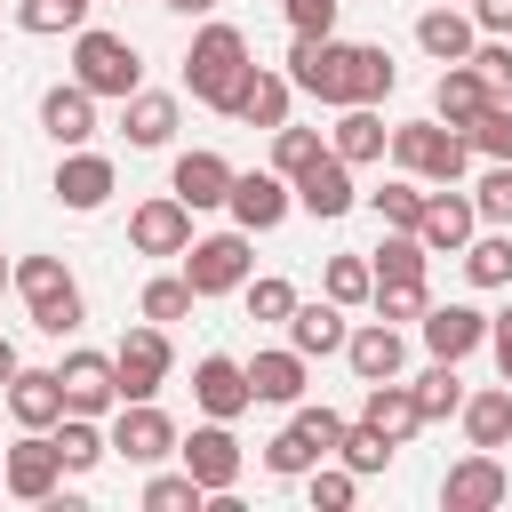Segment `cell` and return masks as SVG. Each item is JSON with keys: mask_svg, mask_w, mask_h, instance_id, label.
I'll return each mask as SVG.
<instances>
[{"mask_svg": "<svg viewBox=\"0 0 512 512\" xmlns=\"http://www.w3.org/2000/svg\"><path fill=\"white\" fill-rule=\"evenodd\" d=\"M288 88L312 104H384L400 88V64L384 40H336V32H296L288 48Z\"/></svg>", "mask_w": 512, "mask_h": 512, "instance_id": "obj_1", "label": "cell"}, {"mask_svg": "<svg viewBox=\"0 0 512 512\" xmlns=\"http://www.w3.org/2000/svg\"><path fill=\"white\" fill-rule=\"evenodd\" d=\"M248 64H256L248 32L208 16V24L192 32V48H184V88H192V104H208V112H224V120H232V96H240Z\"/></svg>", "mask_w": 512, "mask_h": 512, "instance_id": "obj_2", "label": "cell"}, {"mask_svg": "<svg viewBox=\"0 0 512 512\" xmlns=\"http://www.w3.org/2000/svg\"><path fill=\"white\" fill-rule=\"evenodd\" d=\"M8 288L24 296V312H32V328H40V336H72V328L88 320L80 280L64 272V256H16V264H8Z\"/></svg>", "mask_w": 512, "mask_h": 512, "instance_id": "obj_3", "label": "cell"}, {"mask_svg": "<svg viewBox=\"0 0 512 512\" xmlns=\"http://www.w3.org/2000/svg\"><path fill=\"white\" fill-rule=\"evenodd\" d=\"M72 80L104 104H120V96H136L144 88V56H136V40H120V32H104V24H80L72 32Z\"/></svg>", "mask_w": 512, "mask_h": 512, "instance_id": "obj_4", "label": "cell"}, {"mask_svg": "<svg viewBox=\"0 0 512 512\" xmlns=\"http://www.w3.org/2000/svg\"><path fill=\"white\" fill-rule=\"evenodd\" d=\"M384 152H392V168H408V176H424V184H464V168H472V144H464V128H448V120H400V128L384 136Z\"/></svg>", "mask_w": 512, "mask_h": 512, "instance_id": "obj_5", "label": "cell"}, {"mask_svg": "<svg viewBox=\"0 0 512 512\" xmlns=\"http://www.w3.org/2000/svg\"><path fill=\"white\" fill-rule=\"evenodd\" d=\"M344 424H352V416H336V408H296V416L264 440V472H272V480H304L312 464H328V456H336Z\"/></svg>", "mask_w": 512, "mask_h": 512, "instance_id": "obj_6", "label": "cell"}, {"mask_svg": "<svg viewBox=\"0 0 512 512\" xmlns=\"http://www.w3.org/2000/svg\"><path fill=\"white\" fill-rule=\"evenodd\" d=\"M176 464L200 480V496H224V488H240V432L224 424V416H200L192 432H176Z\"/></svg>", "mask_w": 512, "mask_h": 512, "instance_id": "obj_7", "label": "cell"}, {"mask_svg": "<svg viewBox=\"0 0 512 512\" xmlns=\"http://www.w3.org/2000/svg\"><path fill=\"white\" fill-rule=\"evenodd\" d=\"M104 440H112V456H128V464H168L176 456V416L160 408V400H120L112 416H104Z\"/></svg>", "mask_w": 512, "mask_h": 512, "instance_id": "obj_8", "label": "cell"}, {"mask_svg": "<svg viewBox=\"0 0 512 512\" xmlns=\"http://www.w3.org/2000/svg\"><path fill=\"white\" fill-rule=\"evenodd\" d=\"M248 272H256V256H248V232H240V224H232V232H200V240L184 248L192 296H240Z\"/></svg>", "mask_w": 512, "mask_h": 512, "instance_id": "obj_9", "label": "cell"}, {"mask_svg": "<svg viewBox=\"0 0 512 512\" xmlns=\"http://www.w3.org/2000/svg\"><path fill=\"white\" fill-rule=\"evenodd\" d=\"M168 368H176V344H168V328H160V320H144V328H128V336L112 344V376H120V400H160Z\"/></svg>", "mask_w": 512, "mask_h": 512, "instance_id": "obj_10", "label": "cell"}, {"mask_svg": "<svg viewBox=\"0 0 512 512\" xmlns=\"http://www.w3.org/2000/svg\"><path fill=\"white\" fill-rule=\"evenodd\" d=\"M288 192H296V208L312 216V224H336V216H352L360 208V184H352V160H336L328 144L288 176Z\"/></svg>", "mask_w": 512, "mask_h": 512, "instance_id": "obj_11", "label": "cell"}, {"mask_svg": "<svg viewBox=\"0 0 512 512\" xmlns=\"http://www.w3.org/2000/svg\"><path fill=\"white\" fill-rule=\"evenodd\" d=\"M224 208H232V224L256 240V232H280V224H288L296 192H288V176H280V168H232V192H224Z\"/></svg>", "mask_w": 512, "mask_h": 512, "instance_id": "obj_12", "label": "cell"}, {"mask_svg": "<svg viewBox=\"0 0 512 512\" xmlns=\"http://www.w3.org/2000/svg\"><path fill=\"white\" fill-rule=\"evenodd\" d=\"M192 408L240 424V416L256 408V392H248V360H232V352H200V360H192Z\"/></svg>", "mask_w": 512, "mask_h": 512, "instance_id": "obj_13", "label": "cell"}, {"mask_svg": "<svg viewBox=\"0 0 512 512\" xmlns=\"http://www.w3.org/2000/svg\"><path fill=\"white\" fill-rule=\"evenodd\" d=\"M504 496H512V472H504L496 448H472L464 464L440 472V504H448V512H496Z\"/></svg>", "mask_w": 512, "mask_h": 512, "instance_id": "obj_14", "label": "cell"}, {"mask_svg": "<svg viewBox=\"0 0 512 512\" xmlns=\"http://www.w3.org/2000/svg\"><path fill=\"white\" fill-rule=\"evenodd\" d=\"M48 192H56V208H72V216H96V208L120 192V168H112L104 152L72 144V152L56 160V184H48Z\"/></svg>", "mask_w": 512, "mask_h": 512, "instance_id": "obj_15", "label": "cell"}, {"mask_svg": "<svg viewBox=\"0 0 512 512\" xmlns=\"http://www.w3.org/2000/svg\"><path fill=\"white\" fill-rule=\"evenodd\" d=\"M128 248H136V256H184V248H192V208H184L176 192L136 200V208H128Z\"/></svg>", "mask_w": 512, "mask_h": 512, "instance_id": "obj_16", "label": "cell"}, {"mask_svg": "<svg viewBox=\"0 0 512 512\" xmlns=\"http://www.w3.org/2000/svg\"><path fill=\"white\" fill-rule=\"evenodd\" d=\"M56 384H64V408L72 416H112L120 408V376H112V352H64L56 360Z\"/></svg>", "mask_w": 512, "mask_h": 512, "instance_id": "obj_17", "label": "cell"}, {"mask_svg": "<svg viewBox=\"0 0 512 512\" xmlns=\"http://www.w3.org/2000/svg\"><path fill=\"white\" fill-rule=\"evenodd\" d=\"M0 488L16 496V504H48L56 488H64V464H56V448H48V432H24L8 456H0Z\"/></svg>", "mask_w": 512, "mask_h": 512, "instance_id": "obj_18", "label": "cell"}, {"mask_svg": "<svg viewBox=\"0 0 512 512\" xmlns=\"http://www.w3.org/2000/svg\"><path fill=\"white\" fill-rule=\"evenodd\" d=\"M472 232H480V216H472V192H456V184H432V192H424V216H416V240H424L432 256H456Z\"/></svg>", "mask_w": 512, "mask_h": 512, "instance_id": "obj_19", "label": "cell"}, {"mask_svg": "<svg viewBox=\"0 0 512 512\" xmlns=\"http://www.w3.org/2000/svg\"><path fill=\"white\" fill-rule=\"evenodd\" d=\"M416 336H424V352H432V360H464V352H480V344H488V312H480V304H424Z\"/></svg>", "mask_w": 512, "mask_h": 512, "instance_id": "obj_20", "label": "cell"}, {"mask_svg": "<svg viewBox=\"0 0 512 512\" xmlns=\"http://www.w3.org/2000/svg\"><path fill=\"white\" fill-rule=\"evenodd\" d=\"M416 48H424L432 64H464V56L480 48V24H472V8H464V0H432V8L416 16Z\"/></svg>", "mask_w": 512, "mask_h": 512, "instance_id": "obj_21", "label": "cell"}, {"mask_svg": "<svg viewBox=\"0 0 512 512\" xmlns=\"http://www.w3.org/2000/svg\"><path fill=\"white\" fill-rule=\"evenodd\" d=\"M40 136H48L56 152L88 144V136H96V96H88L80 80H56V88H40Z\"/></svg>", "mask_w": 512, "mask_h": 512, "instance_id": "obj_22", "label": "cell"}, {"mask_svg": "<svg viewBox=\"0 0 512 512\" xmlns=\"http://www.w3.org/2000/svg\"><path fill=\"white\" fill-rule=\"evenodd\" d=\"M168 192H176L192 216H200V208H224V192H232V160H224V152H208V144H192V152H176Z\"/></svg>", "mask_w": 512, "mask_h": 512, "instance_id": "obj_23", "label": "cell"}, {"mask_svg": "<svg viewBox=\"0 0 512 512\" xmlns=\"http://www.w3.org/2000/svg\"><path fill=\"white\" fill-rule=\"evenodd\" d=\"M344 360H352L360 384H384V376L408 368V336L392 320H360V328H344Z\"/></svg>", "mask_w": 512, "mask_h": 512, "instance_id": "obj_24", "label": "cell"}, {"mask_svg": "<svg viewBox=\"0 0 512 512\" xmlns=\"http://www.w3.org/2000/svg\"><path fill=\"white\" fill-rule=\"evenodd\" d=\"M0 400H8V416H16L24 432H48V424L64 416V384H56V368H16V376L0 384Z\"/></svg>", "mask_w": 512, "mask_h": 512, "instance_id": "obj_25", "label": "cell"}, {"mask_svg": "<svg viewBox=\"0 0 512 512\" xmlns=\"http://www.w3.org/2000/svg\"><path fill=\"white\" fill-rule=\"evenodd\" d=\"M288 104H296V88H288V72H272V64H248V80H240V96H232V120H248V128H280L288 120Z\"/></svg>", "mask_w": 512, "mask_h": 512, "instance_id": "obj_26", "label": "cell"}, {"mask_svg": "<svg viewBox=\"0 0 512 512\" xmlns=\"http://www.w3.org/2000/svg\"><path fill=\"white\" fill-rule=\"evenodd\" d=\"M176 96L168 88H136V96H120V136L136 144V152H160L168 136H176Z\"/></svg>", "mask_w": 512, "mask_h": 512, "instance_id": "obj_27", "label": "cell"}, {"mask_svg": "<svg viewBox=\"0 0 512 512\" xmlns=\"http://www.w3.org/2000/svg\"><path fill=\"white\" fill-rule=\"evenodd\" d=\"M360 424H376L392 448H408V440L424 432V408H416V392H408L400 376H384V384H368V400H360Z\"/></svg>", "mask_w": 512, "mask_h": 512, "instance_id": "obj_28", "label": "cell"}, {"mask_svg": "<svg viewBox=\"0 0 512 512\" xmlns=\"http://www.w3.org/2000/svg\"><path fill=\"white\" fill-rule=\"evenodd\" d=\"M488 104H496V96H488V80H480L472 64H440V80H432V120H448V128H472Z\"/></svg>", "mask_w": 512, "mask_h": 512, "instance_id": "obj_29", "label": "cell"}, {"mask_svg": "<svg viewBox=\"0 0 512 512\" xmlns=\"http://www.w3.org/2000/svg\"><path fill=\"white\" fill-rule=\"evenodd\" d=\"M280 328H288V344H296L304 360H328V352H344V304H328V296H312V304L296 296V312H288Z\"/></svg>", "mask_w": 512, "mask_h": 512, "instance_id": "obj_30", "label": "cell"}, {"mask_svg": "<svg viewBox=\"0 0 512 512\" xmlns=\"http://www.w3.org/2000/svg\"><path fill=\"white\" fill-rule=\"evenodd\" d=\"M304 368H312V360H304L296 344L256 352V360H248V392H256L264 408H296V400H304Z\"/></svg>", "mask_w": 512, "mask_h": 512, "instance_id": "obj_31", "label": "cell"}, {"mask_svg": "<svg viewBox=\"0 0 512 512\" xmlns=\"http://www.w3.org/2000/svg\"><path fill=\"white\" fill-rule=\"evenodd\" d=\"M48 448H56V464H64L72 480H80V472H96V464L112 456V440H104V416H72V408L48 424Z\"/></svg>", "mask_w": 512, "mask_h": 512, "instance_id": "obj_32", "label": "cell"}, {"mask_svg": "<svg viewBox=\"0 0 512 512\" xmlns=\"http://www.w3.org/2000/svg\"><path fill=\"white\" fill-rule=\"evenodd\" d=\"M384 120H376V104H336V128H328V152L336 160H352V168H368V160H384Z\"/></svg>", "mask_w": 512, "mask_h": 512, "instance_id": "obj_33", "label": "cell"}, {"mask_svg": "<svg viewBox=\"0 0 512 512\" xmlns=\"http://www.w3.org/2000/svg\"><path fill=\"white\" fill-rule=\"evenodd\" d=\"M456 424H464V440H472V448H512V384H488V392H464V408H456Z\"/></svg>", "mask_w": 512, "mask_h": 512, "instance_id": "obj_34", "label": "cell"}, {"mask_svg": "<svg viewBox=\"0 0 512 512\" xmlns=\"http://www.w3.org/2000/svg\"><path fill=\"white\" fill-rule=\"evenodd\" d=\"M456 256H464V280H472V288H512V224L472 232Z\"/></svg>", "mask_w": 512, "mask_h": 512, "instance_id": "obj_35", "label": "cell"}, {"mask_svg": "<svg viewBox=\"0 0 512 512\" xmlns=\"http://www.w3.org/2000/svg\"><path fill=\"white\" fill-rule=\"evenodd\" d=\"M424 192H432V184L400 168V176H384V184H376V192H360V200L376 208V224H392V232H416V216H424Z\"/></svg>", "mask_w": 512, "mask_h": 512, "instance_id": "obj_36", "label": "cell"}, {"mask_svg": "<svg viewBox=\"0 0 512 512\" xmlns=\"http://www.w3.org/2000/svg\"><path fill=\"white\" fill-rule=\"evenodd\" d=\"M424 264H432V248H424L416 232H392V224H384V240L368 248V272H376V280H424Z\"/></svg>", "mask_w": 512, "mask_h": 512, "instance_id": "obj_37", "label": "cell"}, {"mask_svg": "<svg viewBox=\"0 0 512 512\" xmlns=\"http://www.w3.org/2000/svg\"><path fill=\"white\" fill-rule=\"evenodd\" d=\"M96 0H16V32L32 40H56V32H80Z\"/></svg>", "mask_w": 512, "mask_h": 512, "instance_id": "obj_38", "label": "cell"}, {"mask_svg": "<svg viewBox=\"0 0 512 512\" xmlns=\"http://www.w3.org/2000/svg\"><path fill=\"white\" fill-rule=\"evenodd\" d=\"M392 456H400V448H392V440H384L376 424H360V416H352V424H344V440H336V464H352L360 480H376V472H384Z\"/></svg>", "mask_w": 512, "mask_h": 512, "instance_id": "obj_39", "label": "cell"}, {"mask_svg": "<svg viewBox=\"0 0 512 512\" xmlns=\"http://www.w3.org/2000/svg\"><path fill=\"white\" fill-rule=\"evenodd\" d=\"M368 288H376L368 256H328V264H320V296H328V304L352 312V304H368Z\"/></svg>", "mask_w": 512, "mask_h": 512, "instance_id": "obj_40", "label": "cell"}, {"mask_svg": "<svg viewBox=\"0 0 512 512\" xmlns=\"http://www.w3.org/2000/svg\"><path fill=\"white\" fill-rule=\"evenodd\" d=\"M240 304H248V320H272V328H280V320L296 312V280H280V272H248V280H240Z\"/></svg>", "mask_w": 512, "mask_h": 512, "instance_id": "obj_41", "label": "cell"}, {"mask_svg": "<svg viewBox=\"0 0 512 512\" xmlns=\"http://www.w3.org/2000/svg\"><path fill=\"white\" fill-rule=\"evenodd\" d=\"M408 392H416V408H424V424H440V416H456V408H464V384H456V360H432V368H424V376H416Z\"/></svg>", "mask_w": 512, "mask_h": 512, "instance_id": "obj_42", "label": "cell"}, {"mask_svg": "<svg viewBox=\"0 0 512 512\" xmlns=\"http://www.w3.org/2000/svg\"><path fill=\"white\" fill-rule=\"evenodd\" d=\"M192 304H200V296H192V280H184V272H160V280H144V296H136V312H144V320H160V328H168V320H184Z\"/></svg>", "mask_w": 512, "mask_h": 512, "instance_id": "obj_43", "label": "cell"}, {"mask_svg": "<svg viewBox=\"0 0 512 512\" xmlns=\"http://www.w3.org/2000/svg\"><path fill=\"white\" fill-rule=\"evenodd\" d=\"M368 304H376V320H392V328H400V320H424L432 288H424V280H376V288H368Z\"/></svg>", "mask_w": 512, "mask_h": 512, "instance_id": "obj_44", "label": "cell"}, {"mask_svg": "<svg viewBox=\"0 0 512 512\" xmlns=\"http://www.w3.org/2000/svg\"><path fill=\"white\" fill-rule=\"evenodd\" d=\"M200 504H208V496H200V480H192L184 464H176V472H152V480H144V512H200Z\"/></svg>", "mask_w": 512, "mask_h": 512, "instance_id": "obj_45", "label": "cell"}, {"mask_svg": "<svg viewBox=\"0 0 512 512\" xmlns=\"http://www.w3.org/2000/svg\"><path fill=\"white\" fill-rule=\"evenodd\" d=\"M304 488H312V504H320V512H352V496H360V472L328 456V464H312V472H304Z\"/></svg>", "mask_w": 512, "mask_h": 512, "instance_id": "obj_46", "label": "cell"}, {"mask_svg": "<svg viewBox=\"0 0 512 512\" xmlns=\"http://www.w3.org/2000/svg\"><path fill=\"white\" fill-rule=\"evenodd\" d=\"M472 216L480 224H512V160H488V176L472 184Z\"/></svg>", "mask_w": 512, "mask_h": 512, "instance_id": "obj_47", "label": "cell"}, {"mask_svg": "<svg viewBox=\"0 0 512 512\" xmlns=\"http://www.w3.org/2000/svg\"><path fill=\"white\" fill-rule=\"evenodd\" d=\"M464 144H472L480 160H512V104H488V112L464 128Z\"/></svg>", "mask_w": 512, "mask_h": 512, "instance_id": "obj_48", "label": "cell"}, {"mask_svg": "<svg viewBox=\"0 0 512 512\" xmlns=\"http://www.w3.org/2000/svg\"><path fill=\"white\" fill-rule=\"evenodd\" d=\"M320 144H328L320 128H296V120H280V128H272V168H280V176H296V168H304Z\"/></svg>", "mask_w": 512, "mask_h": 512, "instance_id": "obj_49", "label": "cell"}, {"mask_svg": "<svg viewBox=\"0 0 512 512\" xmlns=\"http://www.w3.org/2000/svg\"><path fill=\"white\" fill-rule=\"evenodd\" d=\"M464 64L488 80V96H496V104H512V40H480Z\"/></svg>", "mask_w": 512, "mask_h": 512, "instance_id": "obj_50", "label": "cell"}, {"mask_svg": "<svg viewBox=\"0 0 512 512\" xmlns=\"http://www.w3.org/2000/svg\"><path fill=\"white\" fill-rule=\"evenodd\" d=\"M280 16H288V32H336L344 0H280Z\"/></svg>", "mask_w": 512, "mask_h": 512, "instance_id": "obj_51", "label": "cell"}, {"mask_svg": "<svg viewBox=\"0 0 512 512\" xmlns=\"http://www.w3.org/2000/svg\"><path fill=\"white\" fill-rule=\"evenodd\" d=\"M464 8H472L480 40H512V0H464Z\"/></svg>", "mask_w": 512, "mask_h": 512, "instance_id": "obj_52", "label": "cell"}, {"mask_svg": "<svg viewBox=\"0 0 512 512\" xmlns=\"http://www.w3.org/2000/svg\"><path fill=\"white\" fill-rule=\"evenodd\" d=\"M488 352H496V376L512 384V304H504V312H488Z\"/></svg>", "mask_w": 512, "mask_h": 512, "instance_id": "obj_53", "label": "cell"}, {"mask_svg": "<svg viewBox=\"0 0 512 512\" xmlns=\"http://www.w3.org/2000/svg\"><path fill=\"white\" fill-rule=\"evenodd\" d=\"M160 8H176V16H216L224 0H160Z\"/></svg>", "mask_w": 512, "mask_h": 512, "instance_id": "obj_54", "label": "cell"}, {"mask_svg": "<svg viewBox=\"0 0 512 512\" xmlns=\"http://www.w3.org/2000/svg\"><path fill=\"white\" fill-rule=\"evenodd\" d=\"M16 368H24V360H16V344H8V336H0V384H8V376H16Z\"/></svg>", "mask_w": 512, "mask_h": 512, "instance_id": "obj_55", "label": "cell"}, {"mask_svg": "<svg viewBox=\"0 0 512 512\" xmlns=\"http://www.w3.org/2000/svg\"><path fill=\"white\" fill-rule=\"evenodd\" d=\"M0 296H8V256H0Z\"/></svg>", "mask_w": 512, "mask_h": 512, "instance_id": "obj_56", "label": "cell"}]
</instances>
